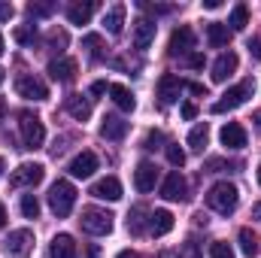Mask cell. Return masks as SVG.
Returning a JSON list of instances; mask_svg holds the SVG:
<instances>
[{"instance_id": "obj_8", "label": "cell", "mask_w": 261, "mask_h": 258, "mask_svg": "<svg viewBox=\"0 0 261 258\" xmlns=\"http://www.w3.org/2000/svg\"><path fill=\"white\" fill-rule=\"evenodd\" d=\"M15 91H18V97H24V100H46V97H49V88H46L37 76H31V73H21V76L15 79Z\"/></svg>"}, {"instance_id": "obj_54", "label": "cell", "mask_w": 261, "mask_h": 258, "mask_svg": "<svg viewBox=\"0 0 261 258\" xmlns=\"http://www.w3.org/2000/svg\"><path fill=\"white\" fill-rule=\"evenodd\" d=\"M258 186H261V164H258Z\"/></svg>"}, {"instance_id": "obj_18", "label": "cell", "mask_w": 261, "mask_h": 258, "mask_svg": "<svg viewBox=\"0 0 261 258\" xmlns=\"http://www.w3.org/2000/svg\"><path fill=\"white\" fill-rule=\"evenodd\" d=\"M149 231H152L155 237L170 234V231H173V213H170V210H155V213H149Z\"/></svg>"}, {"instance_id": "obj_12", "label": "cell", "mask_w": 261, "mask_h": 258, "mask_svg": "<svg viewBox=\"0 0 261 258\" xmlns=\"http://www.w3.org/2000/svg\"><path fill=\"white\" fill-rule=\"evenodd\" d=\"M219 140H222V146L225 149H243L246 146V128L240 125V122H225L222 131H219Z\"/></svg>"}, {"instance_id": "obj_5", "label": "cell", "mask_w": 261, "mask_h": 258, "mask_svg": "<svg viewBox=\"0 0 261 258\" xmlns=\"http://www.w3.org/2000/svg\"><path fill=\"white\" fill-rule=\"evenodd\" d=\"M18 131H21L24 149H40L43 140H46V128H43V122H40L34 113H21V116H18Z\"/></svg>"}, {"instance_id": "obj_1", "label": "cell", "mask_w": 261, "mask_h": 258, "mask_svg": "<svg viewBox=\"0 0 261 258\" xmlns=\"http://www.w3.org/2000/svg\"><path fill=\"white\" fill-rule=\"evenodd\" d=\"M252 91H255V79H243V82H237L234 88H228L213 107H210V113L213 116H222V113H231V110H237V107H243L249 97H252Z\"/></svg>"}, {"instance_id": "obj_19", "label": "cell", "mask_w": 261, "mask_h": 258, "mask_svg": "<svg viewBox=\"0 0 261 258\" xmlns=\"http://www.w3.org/2000/svg\"><path fill=\"white\" fill-rule=\"evenodd\" d=\"M49 76H52L55 82H73V76H76V61H73V58H55V61H49Z\"/></svg>"}, {"instance_id": "obj_48", "label": "cell", "mask_w": 261, "mask_h": 258, "mask_svg": "<svg viewBox=\"0 0 261 258\" xmlns=\"http://www.w3.org/2000/svg\"><path fill=\"white\" fill-rule=\"evenodd\" d=\"M252 219H255V222H258V219H261V200H258V203H255V207H252Z\"/></svg>"}, {"instance_id": "obj_17", "label": "cell", "mask_w": 261, "mask_h": 258, "mask_svg": "<svg viewBox=\"0 0 261 258\" xmlns=\"http://www.w3.org/2000/svg\"><path fill=\"white\" fill-rule=\"evenodd\" d=\"M91 194L100 197V200H119L122 197V183L116 176H103V179H97L91 186Z\"/></svg>"}, {"instance_id": "obj_26", "label": "cell", "mask_w": 261, "mask_h": 258, "mask_svg": "<svg viewBox=\"0 0 261 258\" xmlns=\"http://www.w3.org/2000/svg\"><path fill=\"white\" fill-rule=\"evenodd\" d=\"M228 40H231V28L228 24H222V21H210L206 24V43L210 46H228Z\"/></svg>"}, {"instance_id": "obj_51", "label": "cell", "mask_w": 261, "mask_h": 258, "mask_svg": "<svg viewBox=\"0 0 261 258\" xmlns=\"http://www.w3.org/2000/svg\"><path fill=\"white\" fill-rule=\"evenodd\" d=\"M252 119H255V128L261 131V110H258V113H255V116H252Z\"/></svg>"}, {"instance_id": "obj_53", "label": "cell", "mask_w": 261, "mask_h": 258, "mask_svg": "<svg viewBox=\"0 0 261 258\" xmlns=\"http://www.w3.org/2000/svg\"><path fill=\"white\" fill-rule=\"evenodd\" d=\"M3 79H6V73H3V70H0V85H3Z\"/></svg>"}, {"instance_id": "obj_25", "label": "cell", "mask_w": 261, "mask_h": 258, "mask_svg": "<svg viewBox=\"0 0 261 258\" xmlns=\"http://www.w3.org/2000/svg\"><path fill=\"white\" fill-rule=\"evenodd\" d=\"M100 134L107 140H122L128 134V122L119 119V116H103V125H100Z\"/></svg>"}, {"instance_id": "obj_11", "label": "cell", "mask_w": 261, "mask_h": 258, "mask_svg": "<svg viewBox=\"0 0 261 258\" xmlns=\"http://www.w3.org/2000/svg\"><path fill=\"white\" fill-rule=\"evenodd\" d=\"M182 88H186V82H182L179 76L164 73V76L158 79V97H161V104H176L179 94H182Z\"/></svg>"}, {"instance_id": "obj_14", "label": "cell", "mask_w": 261, "mask_h": 258, "mask_svg": "<svg viewBox=\"0 0 261 258\" xmlns=\"http://www.w3.org/2000/svg\"><path fill=\"white\" fill-rule=\"evenodd\" d=\"M155 183H158V167H155L152 161H140L137 170H134V186H137V192H143V194L152 192Z\"/></svg>"}, {"instance_id": "obj_40", "label": "cell", "mask_w": 261, "mask_h": 258, "mask_svg": "<svg viewBox=\"0 0 261 258\" xmlns=\"http://www.w3.org/2000/svg\"><path fill=\"white\" fill-rule=\"evenodd\" d=\"M15 15V9H12V3H0V21H9Z\"/></svg>"}, {"instance_id": "obj_9", "label": "cell", "mask_w": 261, "mask_h": 258, "mask_svg": "<svg viewBox=\"0 0 261 258\" xmlns=\"http://www.w3.org/2000/svg\"><path fill=\"white\" fill-rule=\"evenodd\" d=\"M161 197L164 200H189V183H186V176L179 170L167 173V179L161 186Z\"/></svg>"}, {"instance_id": "obj_6", "label": "cell", "mask_w": 261, "mask_h": 258, "mask_svg": "<svg viewBox=\"0 0 261 258\" xmlns=\"http://www.w3.org/2000/svg\"><path fill=\"white\" fill-rule=\"evenodd\" d=\"M43 176H46V167L37 164V161H28V164H18V167L12 170L9 183H12L15 189H34V186L43 183Z\"/></svg>"}, {"instance_id": "obj_43", "label": "cell", "mask_w": 261, "mask_h": 258, "mask_svg": "<svg viewBox=\"0 0 261 258\" xmlns=\"http://www.w3.org/2000/svg\"><path fill=\"white\" fill-rule=\"evenodd\" d=\"M195 116H197L195 104H182V119H195Z\"/></svg>"}, {"instance_id": "obj_35", "label": "cell", "mask_w": 261, "mask_h": 258, "mask_svg": "<svg viewBox=\"0 0 261 258\" xmlns=\"http://www.w3.org/2000/svg\"><path fill=\"white\" fill-rule=\"evenodd\" d=\"M15 40L24 43V46H31V43L37 40V28H34V24H31V28H18V31H15Z\"/></svg>"}, {"instance_id": "obj_45", "label": "cell", "mask_w": 261, "mask_h": 258, "mask_svg": "<svg viewBox=\"0 0 261 258\" xmlns=\"http://www.w3.org/2000/svg\"><path fill=\"white\" fill-rule=\"evenodd\" d=\"M189 64L192 67H203V55H189Z\"/></svg>"}, {"instance_id": "obj_13", "label": "cell", "mask_w": 261, "mask_h": 258, "mask_svg": "<svg viewBox=\"0 0 261 258\" xmlns=\"http://www.w3.org/2000/svg\"><path fill=\"white\" fill-rule=\"evenodd\" d=\"M67 170H70V176H76V179H88V176L97 170V155L85 149V152H79V155L70 161V167H67Z\"/></svg>"}, {"instance_id": "obj_29", "label": "cell", "mask_w": 261, "mask_h": 258, "mask_svg": "<svg viewBox=\"0 0 261 258\" xmlns=\"http://www.w3.org/2000/svg\"><path fill=\"white\" fill-rule=\"evenodd\" d=\"M228 24H231V31H243V28L249 24V9H246V3H237V6L231 9Z\"/></svg>"}, {"instance_id": "obj_31", "label": "cell", "mask_w": 261, "mask_h": 258, "mask_svg": "<svg viewBox=\"0 0 261 258\" xmlns=\"http://www.w3.org/2000/svg\"><path fill=\"white\" fill-rule=\"evenodd\" d=\"M164 152H167V161H170L173 167H182V164H186V152L179 149V143H167Z\"/></svg>"}, {"instance_id": "obj_41", "label": "cell", "mask_w": 261, "mask_h": 258, "mask_svg": "<svg viewBox=\"0 0 261 258\" xmlns=\"http://www.w3.org/2000/svg\"><path fill=\"white\" fill-rule=\"evenodd\" d=\"M82 258H100V246H97V243H88L85 252H82Z\"/></svg>"}, {"instance_id": "obj_39", "label": "cell", "mask_w": 261, "mask_h": 258, "mask_svg": "<svg viewBox=\"0 0 261 258\" xmlns=\"http://www.w3.org/2000/svg\"><path fill=\"white\" fill-rule=\"evenodd\" d=\"M164 137H161V131H149V137H146V149H155V143H161Z\"/></svg>"}, {"instance_id": "obj_33", "label": "cell", "mask_w": 261, "mask_h": 258, "mask_svg": "<svg viewBox=\"0 0 261 258\" xmlns=\"http://www.w3.org/2000/svg\"><path fill=\"white\" fill-rule=\"evenodd\" d=\"M143 216H146V210L143 207H134L128 216V228L134 231V234H143Z\"/></svg>"}, {"instance_id": "obj_46", "label": "cell", "mask_w": 261, "mask_h": 258, "mask_svg": "<svg viewBox=\"0 0 261 258\" xmlns=\"http://www.w3.org/2000/svg\"><path fill=\"white\" fill-rule=\"evenodd\" d=\"M203 6H206V9H219V6H222V0H203Z\"/></svg>"}, {"instance_id": "obj_52", "label": "cell", "mask_w": 261, "mask_h": 258, "mask_svg": "<svg viewBox=\"0 0 261 258\" xmlns=\"http://www.w3.org/2000/svg\"><path fill=\"white\" fill-rule=\"evenodd\" d=\"M3 49H6V46H3V34H0V55H3Z\"/></svg>"}, {"instance_id": "obj_21", "label": "cell", "mask_w": 261, "mask_h": 258, "mask_svg": "<svg viewBox=\"0 0 261 258\" xmlns=\"http://www.w3.org/2000/svg\"><path fill=\"white\" fill-rule=\"evenodd\" d=\"M67 113H70L76 122H88V119H91V100L82 97V94H70V97H67Z\"/></svg>"}, {"instance_id": "obj_2", "label": "cell", "mask_w": 261, "mask_h": 258, "mask_svg": "<svg viewBox=\"0 0 261 258\" xmlns=\"http://www.w3.org/2000/svg\"><path fill=\"white\" fill-rule=\"evenodd\" d=\"M237 200H240V192L234 183H216L210 192H206V207L222 213V216H231L237 210Z\"/></svg>"}, {"instance_id": "obj_32", "label": "cell", "mask_w": 261, "mask_h": 258, "mask_svg": "<svg viewBox=\"0 0 261 258\" xmlns=\"http://www.w3.org/2000/svg\"><path fill=\"white\" fill-rule=\"evenodd\" d=\"M82 46L88 49V55H91V58H103V49H100L103 43H100V37H97V34H88V37L82 40Z\"/></svg>"}, {"instance_id": "obj_50", "label": "cell", "mask_w": 261, "mask_h": 258, "mask_svg": "<svg viewBox=\"0 0 261 258\" xmlns=\"http://www.w3.org/2000/svg\"><path fill=\"white\" fill-rule=\"evenodd\" d=\"M3 222H6V207L0 203V225H3Z\"/></svg>"}, {"instance_id": "obj_3", "label": "cell", "mask_w": 261, "mask_h": 258, "mask_svg": "<svg viewBox=\"0 0 261 258\" xmlns=\"http://www.w3.org/2000/svg\"><path fill=\"white\" fill-rule=\"evenodd\" d=\"M79 222H82V231L91 237H107L113 231V213H107L100 207H85Z\"/></svg>"}, {"instance_id": "obj_49", "label": "cell", "mask_w": 261, "mask_h": 258, "mask_svg": "<svg viewBox=\"0 0 261 258\" xmlns=\"http://www.w3.org/2000/svg\"><path fill=\"white\" fill-rule=\"evenodd\" d=\"M189 88H192V91H195V94H206V91H203V85H197V82H192V85H189Z\"/></svg>"}, {"instance_id": "obj_42", "label": "cell", "mask_w": 261, "mask_h": 258, "mask_svg": "<svg viewBox=\"0 0 261 258\" xmlns=\"http://www.w3.org/2000/svg\"><path fill=\"white\" fill-rule=\"evenodd\" d=\"M249 52H252V55H255V58L261 61V37H255V40H249Z\"/></svg>"}, {"instance_id": "obj_24", "label": "cell", "mask_w": 261, "mask_h": 258, "mask_svg": "<svg viewBox=\"0 0 261 258\" xmlns=\"http://www.w3.org/2000/svg\"><path fill=\"white\" fill-rule=\"evenodd\" d=\"M110 94H113V104H116L119 110L134 113V107H137V97H134V91H130L128 85H110Z\"/></svg>"}, {"instance_id": "obj_36", "label": "cell", "mask_w": 261, "mask_h": 258, "mask_svg": "<svg viewBox=\"0 0 261 258\" xmlns=\"http://www.w3.org/2000/svg\"><path fill=\"white\" fill-rule=\"evenodd\" d=\"M28 12H31V15H52V12H55V3H31Z\"/></svg>"}, {"instance_id": "obj_38", "label": "cell", "mask_w": 261, "mask_h": 258, "mask_svg": "<svg viewBox=\"0 0 261 258\" xmlns=\"http://www.w3.org/2000/svg\"><path fill=\"white\" fill-rule=\"evenodd\" d=\"M140 9H149V12H155V15H167L173 6H152V3H140Z\"/></svg>"}, {"instance_id": "obj_37", "label": "cell", "mask_w": 261, "mask_h": 258, "mask_svg": "<svg viewBox=\"0 0 261 258\" xmlns=\"http://www.w3.org/2000/svg\"><path fill=\"white\" fill-rule=\"evenodd\" d=\"M49 46H61V49H64L67 46V34L64 31H52V34H49Z\"/></svg>"}, {"instance_id": "obj_15", "label": "cell", "mask_w": 261, "mask_h": 258, "mask_svg": "<svg viewBox=\"0 0 261 258\" xmlns=\"http://www.w3.org/2000/svg\"><path fill=\"white\" fill-rule=\"evenodd\" d=\"M155 21L152 18H137L134 21V46L137 49H149L152 43H155Z\"/></svg>"}, {"instance_id": "obj_44", "label": "cell", "mask_w": 261, "mask_h": 258, "mask_svg": "<svg viewBox=\"0 0 261 258\" xmlns=\"http://www.w3.org/2000/svg\"><path fill=\"white\" fill-rule=\"evenodd\" d=\"M103 91H110L107 82H94V85H91V94H103Z\"/></svg>"}, {"instance_id": "obj_10", "label": "cell", "mask_w": 261, "mask_h": 258, "mask_svg": "<svg viewBox=\"0 0 261 258\" xmlns=\"http://www.w3.org/2000/svg\"><path fill=\"white\" fill-rule=\"evenodd\" d=\"M170 55H189L195 49V31L189 24H179L173 34H170Z\"/></svg>"}, {"instance_id": "obj_30", "label": "cell", "mask_w": 261, "mask_h": 258, "mask_svg": "<svg viewBox=\"0 0 261 258\" xmlns=\"http://www.w3.org/2000/svg\"><path fill=\"white\" fill-rule=\"evenodd\" d=\"M21 216H24V219H37V216H40V200H37V194H21Z\"/></svg>"}, {"instance_id": "obj_27", "label": "cell", "mask_w": 261, "mask_h": 258, "mask_svg": "<svg viewBox=\"0 0 261 258\" xmlns=\"http://www.w3.org/2000/svg\"><path fill=\"white\" fill-rule=\"evenodd\" d=\"M240 249H243V255H246V258H255L261 252L258 237H255L249 228H243V231H240Z\"/></svg>"}, {"instance_id": "obj_4", "label": "cell", "mask_w": 261, "mask_h": 258, "mask_svg": "<svg viewBox=\"0 0 261 258\" xmlns=\"http://www.w3.org/2000/svg\"><path fill=\"white\" fill-rule=\"evenodd\" d=\"M73 203H76V189H73V183H67V179L52 183V189H49V207H52V213H55L58 219H64V216L73 213Z\"/></svg>"}, {"instance_id": "obj_34", "label": "cell", "mask_w": 261, "mask_h": 258, "mask_svg": "<svg viewBox=\"0 0 261 258\" xmlns=\"http://www.w3.org/2000/svg\"><path fill=\"white\" fill-rule=\"evenodd\" d=\"M210 258H234V249H231L228 243H222V240H216V243L210 246Z\"/></svg>"}, {"instance_id": "obj_55", "label": "cell", "mask_w": 261, "mask_h": 258, "mask_svg": "<svg viewBox=\"0 0 261 258\" xmlns=\"http://www.w3.org/2000/svg\"><path fill=\"white\" fill-rule=\"evenodd\" d=\"M0 167H3V161H0Z\"/></svg>"}, {"instance_id": "obj_28", "label": "cell", "mask_w": 261, "mask_h": 258, "mask_svg": "<svg viewBox=\"0 0 261 258\" xmlns=\"http://www.w3.org/2000/svg\"><path fill=\"white\" fill-rule=\"evenodd\" d=\"M206 140H210V128H206V122L195 125V128H192V134H189V146H192L195 152H203Z\"/></svg>"}, {"instance_id": "obj_16", "label": "cell", "mask_w": 261, "mask_h": 258, "mask_svg": "<svg viewBox=\"0 0 261 258\" xmlns=\"http://www.w3.org/2000/svg\"><path fill=\"white\" fill-rule=\"evenodd\" d=\"M237 64H240V58L234 52H222L216 58V64H213V82H225L228 76H234L237 73Z\"/></svg>"}, {"instance_id": "obj_23", "label": "cell", "mask_w": 261, "mask_h": 258, "mask_svg": "<svg viewBox=\"0 0 261 258\" xmlns=\"http://www.w3.org/2000/svg\"><path fill=\"white\" fill-rule=\"evenodd\" d=\"M103 28L110 34H122V28H125V3H116V6H110L103 12Z\"/></svg>"}, {"instance_id": "obj_47", "label": "cell", "mask_w": 261, "mask_h": 258, "mask_svg": "<svg viewBox=\"0 0 261 258\" xmlns=\"http://www.w3.org/2000/svg\"><path fill=\"white\" fill-rule=\"evenodd\" d=\"M116 258H140V255H137V252H130V249H122Z\"/></svg>"}, {"instance_id": "obj_22", "label": "cell", "mask_w": 261, "mask_h": 258, "mask_svg": "<svg viewBox=\"0 0 261 258\" xmlns=\"http://www.w3.org/2000/svg\"><path fill=\"white\" fill-rule=\"evenodd\" d=\"M49 258H76V243L70 234H58L49 246Z\"/></svg>"}, {"instance_id": "obj_20", "label": "cell", "mask_w": 261, "mask_h": 258, "mask_svg": "<svg viewBox=\"0 0 261 258\" xmlns=\"http://www.w3.org/2000/svg\"><path fill=\"white\" fill-rule=\"evenodd\" d=\"M91 12H94V0H73V3L67 6V18H70V24H88Z\"/></svg>"}, {"instance_id": "obj_7", "label": "cell", "mask_w": 261, "mask_h": 258, "mask_svg": "<svg viewBox=\"0 0 261 258\" xmlns=\"http://www.w3.org/2000/svg\"><path fill=\"white\" fill-rule=\"evenodd\" d=\"M31 246H34V231H31V228H15V231H9V237L3 240L6 255H12V258H28L31 255Z\"/></svg>"}]
</instances>
